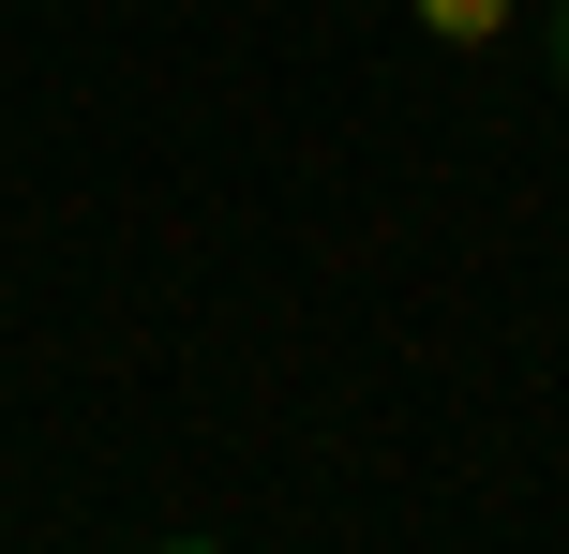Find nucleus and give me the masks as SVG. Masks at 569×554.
<instances>
[{
  "mask_svg": "<svg viewBox=\"0 0 569 554\" xmlns=\"http://www.w3.org/2000/svg\"><path fill=\"white\" fill-rule=\"evenodd\" d=\"M420 30H450V46H480V30H510V0H420Z\"/></svg>",
  "mask_w": 569,
  "mask_h": 554,
  "instance_id": "obj_1",
  "label": "nucleus"
},
{
  "mask_svg": "<svg viewBox=\"0 0 569 554\" xmlns=\"http://www.w3.org/2000/svg\"><path fill=\"white\" fill-rule=\"evenodd\" d=\"M166 554H196V540H166Z\"/></svg>",
  "mask_w": 569,
  "mask_h": 554,
  "instance_id": "obj_2",
  "label": "nucleus"
}]
</instances>
